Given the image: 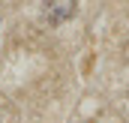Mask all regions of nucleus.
<instances>
[{"label":"nucleus","mask_w":129,"mask_h":123,"mask_svg":"<svg viewBox=\"0 0 129 123\" xmlns=\"http://www.w3.org/2000/svg\"><path fill=\"white\" fill-rule=\"evenodd\" d=\"M78 12V0H45L42 3V21L51 27H60L69 18H75Z\"/></svg>","instance_id":"nucleus-1"}]
</instances>
